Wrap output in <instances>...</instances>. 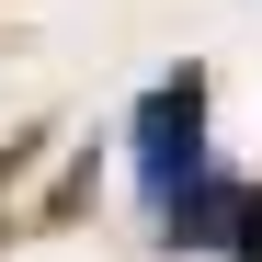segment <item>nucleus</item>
Listing matches in <instances>:
<instances>
[{"instance_id": "1", "label": "nucleus", "mask_w": 262, "mask_h": 262, "mask_svg": "<svg viewBox=\"0 0 262 262\" xmlns=\"http://www.w3.org/2000/svg\"><path fill=\"white\" fill-rule=\"evenodd\" d=\"M205 69H171L160 92L137 103V194L148 205H183L194 183H205Z\"/></svg>"}, {"instance_id": "2", "label": "nucleus", "mask_w": 262, "mask_h": 262, "mask_svg": "<svg viewBox=\"0 0 262 262\" xmlns=\"http://www.w3.org/2000/svg\"><path fill=\"white\" fill-rule=\"evenodd\" d=\"M239 205H251V183L205 171L183 205H160V251H228V239H239Z\"/></svg>"}, {"instance_id": "3", "label": "nucleus", "mask_w": 262, "mask_h": 262, "mask_svg": "<svg viewBox=\"0 0 262 262\" xmlns=\"http://www.w3.org/2000/svg\"><path fill=\"white\" fill-rule=\"evenodd\" d=\"M228 262H262V183H251V205H239V239H228Z\"/></svg>"}]
</instances>
